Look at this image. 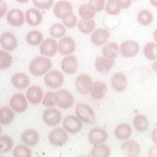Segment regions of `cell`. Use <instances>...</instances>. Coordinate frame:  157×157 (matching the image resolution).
<instances>
[{
  "instance_id": "ffe728a7",
  "label": "cell",
  "mask_w": 157,
  "mask_h": 157,
  "mask_svg": "<svg viewBox=\"0 0 157 157\" xmlns=\"http://www.w3.org/2000/svg\"><path fill=\"white\" fill-rule=\"evenodd\" d=\"M110 37V33L105 29H95L91 35V40L96 46H103L106 45L108 39Z\"/></svg>"
},
{
  "instance_id": "cb8c5ba5",
  "label": "cell",
  "mask_w": 157,
  "mask_h": 157,
  "mask_svg": "<svg viewBox=\"0 0 157 157\" xmlns=\"http://www.w3.org/2000/svg\"><path fill=\"white\" fill-rule=\"evenodd\" d=\"M21 141L27 146H35L39 142V134L34 129H29L21 134Z\"/></svg>"
},
{
  "instance_id": "681fc988",
  "label": "cell",
  "mask_w": 157,
  "mask_h": 157,
  "mask_svg": "<svg viewBox=\"0 0 157 157\" xmlns=\"http://www.w3.org/2000/svg\"><path fill=\"white\" fill-rule=\"evenodd\" d=\"M151 137H152V141L155 143V144H157V127L155 128L154 130L152 131V134H151Z\"/></svg>"
},
{
  "instance_id": "e0dca14e",
  "label": "cell",
  "mask_w": 157,
  "mask_h": 157,
  "mask_svg": "<svg viewBox=\"0 0 157 157\" xmlns=\"http://www.w3.org/2000/svg\"><path fill=\"white\" fill-rule=\"evenodd\" d=\"M108 137V133L103 128H94L88 133V141L93 145L105 143Z\"/></svg>"
},
{
  "instance_id": "d6986e66",
  "label": "cell",
  "mask_w": 157,
  "mask_h": 157,
  "mask_svg": "<svg viewBox=\"0 0 157 157\" xmlns=\"http://www.w3.org/2000/svg\"><path fill=\"white\" fill-rule=\"evenodd\" d=\"M78 61L75 56L69 55L66 56L61 61V69L63 70L64 73L68 74H74L78 71Z\"/></svg>"
},
{
  "instance_id": "9a60e30c",
  "label": "cell",
  "mask_w": 157,
  "mask_h": 157,
  "mask_svg": "<svg viewBox=\"0 0 157 157\" xmlns=\"http://www.w3.org/2000/svg\"><path fill=\"white\" fill-rule=\"evenodd\" d=\"M140 52V45L135 40H125L120 46V54L125 58L136 56Z\"/></svg>"
},
{
  "instance_id": "f1b7e54d",
  "label": "cell",
  "mask_w": 157,
  "mask_h": 157,
  "mask_svg": "<svg viewBox=\"0 0 157 157\" xmlns=\"http://www.w3.org/2000/svg\"><path fill=\"white\" fill-rule=\"evenodd\" d=\"M96 23L93 19L92 20H85L81 19L78 22V31L83 34H92L95 31Z\"/></svg>"
},
{
  "instance_id": "30bf717a",
  "label": "cell",
  "mask_w": 157,
  "mask_h": 157,
  "mask_svg": "<svg viewBox=\"0 0 157 157\" xmlns=\"http://www.w3.org/2000/svg\"><path fill=\"white\" fill-rule=\"evenodd\" d=\"M121 152L127 157H137L141 154V146L136 141L128 139L121 145Z\"/></svg>"
},
{
  "instance_id": "f5cc1de1",
  "label": "cell",
  "mask_w": 157,
  "mask_h": 157,
  "mask_svg": "<svg viewBox=\"0 0 157 157\" xmlns=\"http://www.w3.org/2000/svg\"><path fill=\"white\" fill-rule=\"evenodd\" d=\"M151 1V5L153 6V7L157 8V0H150Z\"/></svg>"
},
{
  "instance_id": "f6af8a7d",
  "label": "cell",
  "mask_w": 157,
  "mask_h": 157,
  "mask_svg": "<svg viewBox=\"0 0 157 157\" xmlns=\"http://www.w3.org/2000/svg\"><path fill=\"white\" fill-rule=\"evenodd\" d=\"M106 0H88V3L96 10V12H101V10L105 9Z\"/></svg>"
},
{
  "instance_id": "60d3db41",
  "label": "cell",
  "mask_w": 157,
  "mask_h": 157,
  "mask_svg": "<svg viewBox=\"0 0 157 157\" xmlns=\"http://www.w3.org/2000/svg\"><path fill=\"white\" fill-rule=\"evenodd\" d=\"M27 145H17L13 148V156L14 157H31L32 151L29 148Z\"/></svg>"
},
{
  "instance_id": "c3c4849f",
  "label": "cell",
  "mask_w": 157,
  "mask_h": 157,
  "mask_svg": "<svg viewBox=\"0 0 157 157\" xmlns=\"http://www.w3.org/2000/svg\"><path fill=\"white\" fill-rule=\"evenodd\" d=\"M1 11H0V17H3L6 14V12H7V5L5 3V1H1Z\"/></svg>"
},
{
  "instance_id": "f546056e",
  "label": "cell",
  "mask_w": 157,
  "mask_h": 157,
  "mask_svg": "<svg viewBox=\"0 0 157 157\" xmlns=\"http://www.w3.org/2000/svg\"><path fill=\"white\" fill-rule=\"evenodd\" d=\"M148 119L144 115H136L133 118V127L139 132H145L148 129Z\"/></svg>"
},
{
  "instance_id": "8992f818",
  "label": "cell",
  "mask_w": 157,
  "mask_h": 157,
  "mask_svg": "<svg viewBox=\"0 0 157 157\" xmlns=\"http://www.w3.org/2000/svg\"><path fill=\"white\" fill-rule=\"evenodd\" d=\"M62 127L71 134L80 132L83 128V121L78 116H68L62 121Z\"/></svg>"
},
{
  "instance_id": "b9f144b4",
  "label": "cell",
  "mask_w": 157,
  "mask_h": 157,
  "mask_svg": "<svg viewBox=\"0 0 157 157\" xmlns=\"http://www.w3.org/2000/svg\"><path fill=\"white\" fill-rule=\"evenodd\" d=\"M58 103V99H57V93L55 92L49 91L45 94L44 99H43V105L46 106V107H55Z\"/></svg>"
},
{
  "instance_id": "f907efd6",
  "label": "cell",
  "mask_w": 157,
  "mask_h": 157,
  "mask_svg": "<svg viewBox=\"0 0 157 157\" xmlns=\"http://www.w3.org/2000/svg\"><path fill=\"white\" fill-rule=\"evenodd\" d=\"M152 68H153V70H154L155 72H157V60H155V61L153 62Z\"/></svg>"
},
{
  "instance_id": "d6a6232c",
  "label": "cell",
  "mask_w": 157,
  "mask_h": 157,
  "mask_svg": "<svg viewBox=\"0 0 157 157\" xmlns=\"http://www.w3.org/2000/svg\"><path fill=\"white\" fill-rule=\"evenodd\" d=\"M110 155V148L105 143L94 145L93 150L91 152L92 157H108Z\"/></svg>"
},
{
  "instance_id": "5b68a950",
  "label": "cell",
  "mask_w": 157,
  "mask_h": 157,
  "mask_svg": "<svg viewBox=\"0 0 157 157\" xmlns=\"http://www.w3.org/2000/svg\"><path fill=\"white\" fill-rule=\"evenodd\" d=\"M93 80L90 75L87 74H80L78 78H75V88L76 91L82 95H86V94L91 93V90L93 87Z\"/></svg>"
},
{
  "instance_id": "e575fe53",
  "label": "cell",
  "mask_w": 157,
  "mask_h": 157,
  "mask_svg": "<svg viewBox=\"0 0 157 157\" xmlns=\"http://www.w3.org/2000/svg\"><path fill=\"white\" fill-rule=\"evenodd\" d=\"M13 148L12 137L7 134L0 135V154H6Z\"/></svg>"
},
{
  "instance_id": "836d02e7",
  "label": "cell",
  "mask_w": 157,
  "mask_h": 157,
  "mask_svg": "<svg viewBox=\"0 0 157 157\" xmlns=\"http://www.w3.org/2000/svg\"><path fill=\"white\" fill-rule=\"evenodd\" d=\"M78 14L82 19L85 20H92L96 14V10L92 7L90 3H84L81 5L78 8Z\"/></svg>"
},
{
  "instance_id": "ba28073f",
  "label": "cell",
  "mask_w": 157,
  "mask_h": 157,
  "mask_svg": "<svg viewBox=\"0 0 157 157\" xmlns=\"http://www.w3.org/2000/svg\"><path fill=\"white\" fill-rule=\"evenodd\" d=\"M62 116L59 109H56L54 107H50L43 113V121L46 123L47 125L54 127V125H58L61 122Z\"/></svg>"
},
{
  "instance_id": "5bb4252c",
  "label": "cell",
  "mask_w": 157,
  "mask_h": 157,
  "mask_svg": "<svg viewBox=\"0 0 157 157\" xmlns=\"http://www.w3.org/2000/svg\"><path fill=\"white\" fill-rule=\"evenodd\" d=\"M7 21L11 26L20 27L25 22V14L20 9H11L7 12Z\"/></svg>"
},
{
  "instance_id": "7c38bea8",
  "label": "cell",
  "mask_w": 157,
  "mask_h": 157,
  "mask_svg": "<svg viewBox=\"0 0 157 157\" xmlns=\"http://www.w3.org/2000/svg\"><path fill=\"white\" fill-rule=\"evenodd\" d=\"M76 48L75 40L72 37L64 36L62 38H60V40L58 42V50L59 54L63 55V56H69L72 55L74 52Z\"/></svg>"
},
{
  "instance_id": "d4e9b609",
  "label": "cell",
  "mask_w": 157,
  "mask_h": 157,
  "mask_svg": "<svg viewBox=\"0 0 157 157\" xmlns=\"http://www.w3.org/2000/svg\"><path fill=\"white\" fill-rule=\"evenodd\" d=\"M11 83L15 88H26L29 85V78L23 72H17L11 76Z\"/></svg>"
},
{
  "instance_id": "603a6c76",
  "label": "cell",
  "mask_w": 157,
  "mask_h": 157,
  "mask_svg": "<svg viewBox=\"0 0 157 157\" xmlns=\"http://www.w3.org/2000/svg\"><path fill=\"white\" fill-rule=\"evenodd\" d=\"M25 21L31 26H37L43 22V14L37 8H31L25 12Z\"/></svg>"
},
{
  "instance_id": "4fadbf2b",
  "label": "cell",
  "mask_w": 157,
  "mask_h": 157,
  "mask_svg": "<svg viewBox=\"0 0 157 157\" xmlns=\"http://www.w3.org/2000/svg\"><path fill=\"white\" fill-rule=\"evenodd\" d=\"M39 52L45 57H54L58 50V43L55 40V38H46L43 40V43L39 45Z\"/></svg>"
},
{
  "instance_id": "8fae6325",
  "label": "cell",
  "mask_w": 157,
  "mask_h": 157,
  "mask_svg": "<svg viewBox=\"0 0 157 157\" xmlns=\"http://www.w3.org/2000/svg\"><path fill=\"white\" fill-rule=\"evenodd\" d=\"M57 93V99H58V103L57 106L61 109H69L71 108L74 104V97L68 90H59Z\"/></svg>"
},
{
  "instance_id": "9c48e42d",
  "label": "cell",
  "mask_w": 157,
  "mask_h": 157,
  "mask_svg": "<svg viewBox=\"0 0 157 157\" xmlns=\"http://www.w3.org/2000/svg\"><path fill=\"white\" fill-rule=\"evenodd\" d=\"M72 12H73V7H72V5L70 3V1L61 0V1H58V2L54 6V14L56 15V17H58V19L63 20L64 17L73 14Z\"/></svg>"
},
{
  "instance_id": "3957f363",
  "label": "cell",
  "mask_w": 157,
  "mask_h": 157,
  "mask_svg": "<svg viewBox=\"0 0 157 157\" xmlns=\"http://www.w3.org/2000/svg\"><path fill=\"white\" fill-rule=\"evenodd\" d=\"M68 131L64 128H56L52 131H50L48 135L49 142L55 146H62L69 140Z\"/></svg>"
},
{
  "instance_id": "74e56055",
  "label": "cell",
  "mask_w": 157,
  "mask_h": 157,
  "mask_svg": "<svg viewBox=\"0 0 157 157\" xmlns=\"http://www.w3.org/2000/svg\"><path fill=\"white\" fill-rule=\"evenodd\" d=\"M49 33L52 38H62L66 35V26L60 23H55L49 29Z\"/></svg>"
},
{
  "instance_id": "7dc6e473",
  "label": "cell",
  "mask_w": 157,
  "mask_h": 157,
  "mask_svg": "<svg viewBox=\"0 0 157 157\" xmlns=\"http://www.w3.org/2000/svg\"><path fill=\"white\" fill-rule=\"evenodd\" d=\"M148 156L150 157H157V144L152 146L148 150Z\"/></svg>"
},
{
  "instance_id": "4316f807",
  "label": "cell",
  "mask_w": 157,
  "mask_h": 157,
  "mask_svg": "<svg viewBox=\"0 0 157 157\" xmlns=\"http://www.w3.org/2000/svg\"><path fill=\"white\" fill-rule=\"evenodd\" d=\"M131 134H132V129H131V125L128 123H120L115 129V136L120 141L128 140Z\"/></svg>"
},
{
  "instance_id": "277c9868",
  "label": "cell",
  "mask_w": 157,
  "mask_h": 157,
  "mask_svg": "<svg viewBox=\"0 0 157 157\" xmlns=\"http://www.w3.org/2000/svg\"><path fill=\"white\" fill-rule=\"evenodd\" d=\"M29 101L27 99L26 95L22 93L14 94L12 97L10 98V107L17 113H24L29 107Z\"/></svg>"
},
{
  "instance_id": "484cf974",
  "label": "cell",
  "mask_w": 157,
  "mask_h": 157,
  "mask_svg": "<svg viewBox=\"0 0 157 157\" xmlns=\"http://www.w3.org/2000/svg\"><path fill=\"white\" fill-rule=\"evenodd\" d=\"M107 94V85L103 81H96L93 83L91 95L94 99H103Z\"/></svg>"
},
{
  "instance_id": "bcb514c9",
  "label": "cell",
  "mask_w": 157,
  "mask_h": 157,
  "mask_svg": "<svg viewBox=\"0 0 157 157\" xmlns=\"http://www.w3.org/2000/svg\"><path fill=\"white\" fill-rule=\"evenodd\" d=\"M117 2L120 5V7L122 8V9H128V8L131 6L132 0H117Z\"/></svg>"
},
{
  "instance_id": "ee69618b",
  "label": "cell",
  "mask_w": 157,
  "mask_h": 157,
  "mask_svg": "<svg viewBox=\"0 0 157 157\" xmlns=\"http://www.w3.org/2000/svg\"><path fill=\"white\" fill-rule=\"evenodd\" d=\"M62 23H63L64 26L68 27V29H73V27L78 26V19H76V17L74 14H71V15H69V17H64V19L62 20Z\"/></svg>"
},
{
  "instance_id": "f35d334b",
  "label": "cell",
  "mask_w": 157,
  "mask_h": 157,
  "mask_svg": "<svg viewBox=\"0 0 157 157\" xmlns=\"http://www.w3.org/2000/svg\"><path fill=\"white\" fill-rule=\"evenodd\" d=\"M121 9L120 5L117 2V0H107L105 6V11L110 15H118L120 13Z\"/></svg>"
},
{
  "instance_id": "7bdbcfd3",
  "label": "cell",
  "mask_w": 157,
  "mask_h": 157,
  "mask_svg": "<svg viewBox=\"0 0 157 157\" xmlns=\"http://www.w3.org/2000/svg\"><path fill=\"white\" fill-rule=\"evenodd\" d=\"M33 5L35 8L40 10H49L52 8L54 0H33Z\"/></svg>"
},
{
  "instance_id": "83f0119b",
  "label": "cell",
  "mask_w": 157,
  "mask_h": 157,
  "mask_svg": "<svg viewBox=\"0 0 157 157\" xmlns=\"http://www.w3.org/2000/svg\"><path fill=\"white\" fill-rule=\"evenodd\" d=\"M101 52H103V56H105L106 58L115 59L120 54V47L118 46L117 43H108V44L104 45Z\"/></svg>"
},
{
  "instance_id": "7a4b0ae2",
  "label": "cell",
  "mask_w": 157,
  "mask_h": 157,
  "mask_svg": "<svg viewBox=\"0 0 157 157\" xmlns=\"http://www.w3.org/2000/svg\"><path fill=\"white\" fill-rule=\"evenodd\" d=\"M75 113L83 122L87 124H94L96 121V116L94 110L86 104H78L75 106Z\"/></svg>"
},
{
  "instance_id": "ab89813d",
  "label": "cell",
  "mask_w": 157,
  "mask_h": 157,
  "mask_svg": "<svg viewBox=\"0 0 157 157\" xmlns=\"http://www.w3.org/2000/svg\"><path fill=\"white\" fill-rule=\"evenodd\" d=\"M12 56L7 52V50H1L0 52V69L1 70H6V69L10 68L12 64Z\"/></svg>"
},
{
  "instance_id": "7402d4cb",
  "label": "cell",
  "mask_w": 157,
  "mask_h": 157,
  "mask_svg": "<svg viewBox=\"0 0 157 157\" xmlns=\"http://www.w3.org/2000/svg\"><path fill=\"white\" fill-rule=\"evenodd\" d=\"M110 83L115 91L123 92L128 86V78L124 73H122V72H118V73H115L113 76H111Z\"/></svg>"
},
{
  "instance_id": "8d00e7d4",
  "label": "cell",
  "mask_w": 157,
  "mask_h": 157,
  "mask_svg": "<svg viewBox=\"0 0 157 157\" xmlns=\"http://www.w3.org/2000/svg\"><path fill=\"white\" fill-rule=\"evenodd\" d=\"M153 20H154V17H153V14L150 10H141L140 12L137 13V22L143 26L150 25L153 22Z\"/></svg>"
},
{
  "instance_id": "816d5d0a",
  "label": "cell",
  "mask_w": 157,
  "mask_h": 157,
  "mask_svg": "<svg viewBox=\"0 0 157 157\" xmlns=\"http://www.w3.org/2000/svg\"><path fill=\"white\" fill-rule=\"evenodd\" d=\"M153 38H154V40H155V43L157 44V29L154 31V33H153Z\"/></svg>"
},
{
  "instance_id": "db71d44e",
  "label": "cell",
  "mask_w": 157,
  "mask_h": 157,
  "mask_svg": "<svg viewBox=\"0 0 157 157\" xmlns=\"http://www.w3.org/2000/svg\"><path fill=\"white\" fill-rule=\"evenodd\" d=\"M15 1H17V2H20V3H27L29 0H15Z\"/></svg>"
},
{
  "instance_id": "ac0fdd59",
  "label": "cell",
  "mask_w": 157,
  "mask_h": 157,
  "mask_svg": "<svg viewBox=\"0 0 157 157\" xmlns=\"http://www.w3.org/2000/svg\"><path fill=\"white\" fill-rule=\"evenodd\" d=\"M44 96L45 95L43 88L37 85L31 86L26 90V97L29 104H32V105H38L39 103H42Z\"/></svg>"
},
{
  "instance_id": "52a82bcc",
  "label": "cell",
  "mask_w": 157,
  "mask_h": 157,
  "mask_svg": "<svg viewBox=\"0 0 157 157\" xmlns=\"http://www.w3.org/2000/svg\"><path fill=\"white\" fill-rule=\"evenodd\" d=\"M63 74L58 70H52L45 75V84L50 88H59L63 84Z\"/></svg>"
},
{
  "instance_id": "2e32d148",
  "label": "cell",
  "mask_w": 157,
  "mask_h": 157,
  "mask_svg": "<svg viewBox=\"0 0 157 157\" xmlns=\"http://www.w3.org/2000/svg\"><path fill=\"white\" fill-rule=\"evenodd\" d=\"M0 44L3 50L7 52H13L17 47V39L15 35L11 32H5L0 37Z\"/></svg>"
},
{
  "instance_id": "4dcf8cb0",
  "label": "cell",
  "mask_w": 157,
  "mask_h": 157,
  "mask_svg": "<svg viewBox=\"0 0 157 157\" xmlns=\"http://www.w3.org/2000/svg\"><path fill=\"white\" fill-rule=\"evenodd\" d=\"M15 111L11 107H2L0 109V122L1 124H10L14 120Z\"/></svg>"
},
{
  "instance_id": "44dd1931",
  "label": "cell",
  "mask_w": 157,
  "mask_h": 157,
  "mask_svg": "<svg viewBox=\"0 0 157 157\" xmlns=\"http://www.w3.org/2000/svg\"><path fill=\"white\" fill-rule=\"evenodd\" d=\"M113 64H115L113 59H109V58H106L105 56H101L96 58L94 66H95V69L98 72L106 74L110 71L111 68L113 67Z\"/></svg>"
},
{
  "instance_id": "d590c367",
  "label": "cell",
  "mask_w": 157,
  "mask_h": 157,
  "mask_svg": "<svg viewBox=\"0 0 157 157\" xmlns=\"http://www.w3.org/2000/svg\"><path fill=\"white\" fill-rule=\"evenodd\" d=\"M144 56L151 61L157 60V44L156 43H147L143 48Z\"/></svg>"
},
{
  "instance_id": "6da1fadb",
  "label": "cell",
  "mask_w": 157,
  "mask_h": 157,
  "mask_svg": "<svg viewBox=\"0 0 157 157\" xmlns=\"http://www.w3.org/2000/svg\"><path fill=\"white\" fill-rule=\"evenodd\" d=\"M52 60L49 57L39 56L34 58L29 63V72L35 76H40L48 73L52 69Z\"/></svg>"
},
{
  "instance_id": "1f68e13d",
  "label": "cell",
  "mask_w": 157,
  "mask_h": 157,
  "mask_svg": "<svg viewBox=\"0 0 157 157\" xmlns=\"http://www.w3.org/2000/svg\"><path fill=\"white\" fill-rule=\"evenodd\" d=\"M44 40V36L39 31H31L26 34V43L31 46H38Z\"/></svg>"
}]
</instances>
